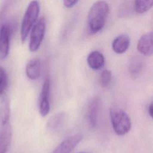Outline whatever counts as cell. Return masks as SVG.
I'll return each instance as SVG.
<instances>
[{
	"label": "cell",
	"instance_id": "obj_12",
	"mask_svg": "<svg viewBox=\"0 0 153 153\" xmlns=\"http://www.w3.org/2000/svg\"><path fill=\"white\" fill-rule=\"evenodd\" d=\"M87 62L88 66L93 70L101 69L105 63L103 55L99 51L94 50L91 51L87 56Z\"/></svg>",
	"mask_w": 153,
	"mask_h": 153
},
{
	"label": "cell",
	"instance_id": "obj_6",
	"mask_svg": "<svg viewBox=\"0 0 153 153\" xmlns=\"http://www.w3.org/2000/svg\"><path fill=\"white\" fill-rule=\"evenodd\" d=\"M11 33V27L7 23L0 27V57L2 59H5L8 55Z\"/></svg>",
	"mask_w": 153,
	"mask_h": 153
},
{
	"label": "cell",
	"instance_id": "obj_15",
	"mask_svg": "<svg viewBox=\"0 0 153 153\" xmlns=\"http://www.w3.org/2000/svg\"><path fill=\"white\" fill-rule=\"evenodd\" d=\"M143 61L140 57L133 56L130 60L128 69L133 77H137L142 71Z\"/></svg>",
	"mask_w": 153,
	"mask_h": 153
},
{
	"label": "cell",
	"instance_id": "obj_22",
	"mask_svg": "<svg viewBox=\"0 0 153 153\" xmlns=\"http://www.w3.org/2000/svg\"><path fill=\"white\" fill-rule=\"evenodd\" d=\"M79 153H84V152H79Z\"/></svg>",
	"mask_w": 153,
	"mask_h": 153
},
{
	"label": "cell",
	"instance_id": "obj_19",
	"mask_svg": "<svg viewBox=\"0 0 153 153\" xmlns=\"http://www.w3.org/2000/svg\"><path fill=\"white\" fill-rule=\"evenodd\" d=\"M111 79V72L108 69L104 70L102 74L100 76V82L101 84L103 87H106L109 85Z\"/></svg>",
	"mask_w": 153,
	"mask_h": 153
},
{
	"label": "cell",
	"instance_id": "obj_17",
	"mask_svg": "<svg viewBox=\"0 0 153 153\" xmlns=\"http://www.w3.org/2000/svg\"><path fill=\"white\" fill-rule=\"evenodd\" d=\"M10 102L7 96H4L1 102V123L4 124L10 121Z\"/></svg>",
	"mask_w": 153,
	"mask_h": 153
},
{
	"label": "cell",
	"instance_id": "obj_9",
	"mask_svg": "<svg viewBox=\"0 0 153 153\" xmlns=\"http://www.w3.org/2000/svg\"><path fill=\"white\" fill-rule=\"evenodd\" d=\"M153 35L149 32L141 36L137 44L138 51L144 56H151L153 53Z\"/></svg>",
	"mask_w": 153,
	"mask_h": 153
},
{
	"label": "cell",
	"instance_id": "obj_8",
	"mask_svg": "<svg viewBox=\"0 0 153 153\" xmlns=\"http://www.w3.org/2000/svg\"><path fill=\"white\" fill-rule=\"evenodd\" d=\"M82 138V136L78 133L68 137L57 146L53 153H70L81 141Z\"/></svg>",
	"mask_w": 153,
	"mask_h": 153
},
{
	"label": "cell",
	"instance_id": "obj_20",
	"mask_svg": "<svg viewBox=\"0 0 153 153\" xmlns=\"http://www.w3.org/2000/svg\"><path fill=\"white\" fill-rule=\"evenodd\" d=\"M63 4L65 7L68 8H72L78 1V0H63Z\"/></svg>",
	"mask_w": 153,
	"mask_h": 153
},
{
	"label": "cell",
	"instance_id": "obj_5",
	"mask_svg": "<svg viewBox=\"0 0 153 153\" xmlns=\"http://www.w3.org/2000/svg\"><path fill=\"white\" fill-rule=\"evenodd\" d=\"M50 79L47 76L43 82L39 100V111L42 117H45L50 109Z\"/></svg>",
	"mask_w": 153,
	"mask_h": 153
},
{
	"label": "cell",
	"instance_id": "obj_7",
	"mask_svg": "<svg viewBox=\"0 0 153 153\" xmlns=\"http://www.w3.org/2000/svg\"><path fill=\"white\" fill-rule=\"evenodd\" d=\"M13 131L10 121L2 124L0 130V153H7L12 140Z\"/></svg>",
	"mask_w": 153,
	"mask_h": 153
},
{
	"label": "cell",
	"instance_id": "obj_1",
	"mask_svg": "<svg viewBox=\"0 0 153 153\" xmlns=\"http://www.w3.org/2000/svg\"><path fill=\"white\" fill-rule=\"evenodd\" d=\"M109 12L108 4L104 1L94 3L88 14V26L90 32L97 33L104 27Z\"/></svg>",
	"mask_w": 153,
	"mask_h": 153
},
{
	"label": "cell",
	"instance_id": "obj_13",
	"mask_svg": "<svg viewBox=\"0 0 153 153\" xmlns=\"http://www.w3.org/2000/svg\"><path fill=\"white\" fill-rule=\"evenodd\" d=\"M26 74L27 76L32 79H38L41 74V62L38 58L32 59L29 61L26 66Z\"/></svg>",
	"mask_w": 153,
	"mask_h": 153
},
{
	"label": "cell",
	"instance_id": "obj_16",
	"mask_svg": "<svg viewBox=\"0 0 153 153\" xmlns=\"http://www.w3.org/2000/svg\"><path fill=\"white\" fill-rule=\"evenodd\" d=\"M153 0H134V9L137 14H143L152 7Z\"/></svg>",
	"mask_w": 153,
	"mask_h": 153
},
{
	"label": "cell",
	"instance_id": "obj_10",
	"mask_svg": "<svg viewBox=\"0 0 153 153\" xmlns=\"http://www.w3.org/2000/svg\"><path fill=\"white\" fill-rule=\"evenodd\" d=\"M99 106V97L95 96L90 100L88 108V120L90 127L92 128H94L97 126Z\"/></svg>",
	"mask_w": 153,
	"mask_h": 153
},
{
	"label": "cell",
	"instance_id": "obj_2",
	"mask_svg": "<svg viewBox=\"0 0 153 153\" xmlns=\"http://www.w3.org/2000/svg\"><path fill=\"white\" fill-rule=\"evenodd\" d=\"M39 13V4L36 0L32 1L28 5L24 14L20 29V38L24 42L35 25Z\"/></svg>",
	"mask_w": 153,
	"mask_h": 153
},
{
	"label": "cell",
	"instance_id": "obj_4",
	"mask_svg": "<svg viewBox=\"0 0 153 153\" xmlns=\"http://www.w3.org/2000/svg\"><path fill=\"white\" fill-rule=\"evenodd\" d=\"M45 28V19L42 17L35 23L31 29L29 44V49L30 52H35L39 49L44 37Z\"/></svg>",
	"mask_w": 153,
	"mask_h": 153
},
{
	"label": "cell",
	"instance_id": "obj_18",
	"mask_svg": "<svg viewBox=\"0 0 153 153\" xmlns=\"http://www.w3.org/2000/svg\"><path fill=\"white\" fill-rule=\"evenodd\" d=\"M8 85V76L5 70L0 67V95L5 90Z\"/></svg>",
	"mask_w": 153,
	"mask_h": 153
},
{
	"label": "cell",
	"instance_id": "obj_3",
	"mask_svg": "<svg viewBox=\"0 0 153 153\" xmlns=\"http://www.w3.org/2000/svg\"><path fill=\"white\" fill-rule=\"evenodd\" d=\"M109 112L112 126L115 133L118 136L126 134L131 127L128 115L124 111L117 108H112Z\"/></svg>",
	"mask_w": 153,
	"mask_h": 153
},
{
	"label": "cell",
	"instance_id": "obj_14",
	"mask_svg": "<svg viewBox=\"0 0 153 153\" xmlns=\"http://www.w3.org/2000/svg\"><path fill=\"white\" fill-rule=\"evenodd\" d=\"M66 119V114L63 112L55 114L50 117L47 124V128L50 131H55L62 127Z\"/></svg>",
	"mask_w": 153,
	"mask_h": 153
},
{
	"label": "cell",
	"instance_id": "obj_11",
	"mask_svg": "<svg viewBox=\"0 0 153 153\" xmlns=\"http://www.w3.org/2000/svg\"><path fill=\"white\" fill-rule=\"evenodd\" d=\"M130 45V38L126 34H121L117 36L112 43L113 51L118 54L125 53Z\"/></svg>",
	"mask_w": 153,
	"mask_h": 153
},
{
	"label": "cell",
	"instance_id": "obj_21",
	"mask_svg": "<svg viewBox=\"0 0 153 153\" xmlns=\"http://www.w3.org/2000/svg\"><path fill=\"white\" fill-rule=\"evenodd\" d=\"M148 113L149 114V116L151 117H152V115H153V105H152V103L151 102L148 107Z\"/></svg>",
	"mask_w": 153,
	"mask_h": 153
}]
</instances>
